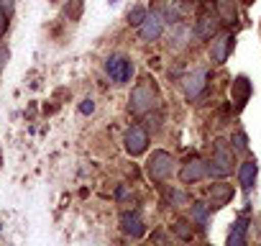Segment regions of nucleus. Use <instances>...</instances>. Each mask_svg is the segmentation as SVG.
Instances as JSON below:
<instances>
[{"label":"nucleus","mask_w":261,"mask_h":246,"mask_svg":"<svg viewBox=\"0 0 261 246\" xmlns=\"http://www.w3.org/2000/svg\"><path fill=\"white\" fill-rule=\"evenodd\" d=\"M218 29H220V16H218V11H213V6H205V11H202L200 18H197L195 34H197L200 39H215V36H218Z\"/></svg>","instance_id":"nucleus-5"},{"label":"nucleus","mask_w":261,"mask_h":246,"mask_svg":"<svg viewBox=\"0 0 261 246\" xmlns=\"http://www.w3.org/2000/svg\"><path fill=\"white\" fill-rule=\"evenodd\" d=\"M202 177H207V164H205L200 157H192V159H187V164L179 169V180H182L185 185L200 182Z\"/></svg>","instance_id":"nucleus-9"},{"label":"nucleus","mask_w":261,"mask_h":246,"mask_svg":"<svg viewBox=\"0 0 261 246\" xmlns=\"http://www.w3.org/2000/svg\"><path fill=\"white\" fill-rule=\"evenodd\" d=\"M0 3H3V6H11V0H0Z\"/></svg>","instance_id":"nucleus-27"},{"label":"nucleus","mask_w":261,"mask_h":246,"mask_svg":"<svg viewBox=\"0 0 261 246\" xmlns=\"http://www.w3.org/2000/svg\"><path fill=\"white\" fill-rule=\"evenodd\" d=\"M105 69H108V75H110L113 82L123 85V82L130 80V75H134V62H130L128 57H123V54H113V57H108Z\"/></svg>","instance_id":"nucleus-4"},{"label":"nucleus","mask_w":261,"mask_h":246,"mask_svg":"<svg viewBox=\"0 0 261 246\" xmlns=\"http://www.w3.org/2000/svg\"><path fill=\"white\" fill-rule=\"evenodd\" d=\"M92 110H95V100H90V97H87V100H82V105H80V113H82V115H90Z\"/></svg>","instance_id":"nucleus-24"},{"label":"nucleus","mask_w":261,"mask_h":246,"mask_svg":"<svg viewBox=\"0 0 261 246\" xmlns=\"http://www.w3.org/2000/svg\"><path fill=\"white\" fill-rule=\"evenodd\" d=\"M233 185H228V182H215V185H210L207 187V205L213 208V210H218V208H225L230 200H233Z\"/></svg>","instance_id":"nucleus-8"},{"label":"nucleus","mask_w":261,"mask_h":246,"mask_svg":"<svg viewBox=\"0 0 261 246\" xmlns=\"http://www.w3.org/2000/svg\"><path fill=\"white\" fill-rule=\"evenodd\" d=\"M192 226H195V223H190V220L179 218V220H177V223L172 226V231H174V233H177V236H179L182 241H190V238L195 236V228H192Z\"/></svg>","instance_id":"nucleus-19"},{"label":"nucleus","mask_w":261,"mask_h":246,"mask_svg":"<svg viewBox=\"0 0 261 246\" xmlns=\"http://www.w3.org/2000/svg\"><path fill=\"white\" fill-rule=\"evenodd\" d=\"M6 31H8V16H6L3 8H0V39L6 36Z\"/></svg>","instance_id":"nucleus-25"},{"label":"nucleus","mask_w":261,"mask_h":246,"mask_svg":"<svg viewBox=\"0 0 261 246\" xmlns=\"http://www.w3.org/2000/svg\"><path fill=\"white\" fill-rule=\"evenodd\" d=\"M233 149L225 144V141H215V149H213V159L207 164V175L210 177H225L233 172Z\"/></svg>","instance_id":"nucleus-2"},{"label":"nucleus","mask_w":261,"mask_h":246,"mask_svg":"<svg viewBox=\"0 0 261 246\" xmlns=\"http://www.w3.org/2000/svg\"><path fill=\"white\" fill-rule=\"evenodd\" d=\"M190 36H192V34H190V29H185V26H177V29H174V36H172V49H174V52L185 49Z\"/></svg>","instance_id":"nucleus-20"},{"label":"nucleus","mask_w":261,"mask_h":246,"mask_svg":"<svg viewBox=\"0 0 261 246\" xmlns=\"http://www.w3.org/2000/svg\"><path fill=\"white\" fill-rule=\"evenodd\" d=\"M146 175L154 180V182H167L172 175H174V157L169 152H154L146 162Z\"/></svg>","instance_id":"nucleus-3"},{"label":"nucleus","mask_w":261,"mask_h":246,"mask_svg":"<svg viewBox=\"0 0 261 246\" xmlns=\"http://www.w3.org/2000/svg\"><path fill=\"white\" fill-rule=\"evenodd\" d=\"M120 228H123V233L130 236V238H141V236L146 233V223H144L141 213H136V210L120 215Z\"/></svg>","instance_id":"nucleus-10"},{"label":"nucleus","mask_w":261,"mask_h":246,"mask_svg":"<svg viewBox=\"0 0 261 246\" xmlns=\"http://www.w3.org/2000/svg\"><path fill=\"white\" fill-rule=\"evenodd\" d=\"M256 175H258V164H256L253 159H248V162H243V164L238 167V182H241L243 187H251V185L256 182Z\"/></svg>","instance_id":"nucleus-16"},{"label":"nucleus","mask_w":261,"mask_h":246,"mask_svg":"<svg viewBox=\"0 0 261 246\" xmlns=\"http://www.w3.org/2000/svg\"><path fill=\"white\" fill-rule=\"evenodd\" d=\"M243 3H253V0H243Z\"/></svg>","instance_id":"nucleus-29"},{"label":"nucleus","mask_w":261,"mask_h":246,"mask_svg":"<svg viewBox=\"0 0 261 246\" xmlns=\"http://www.w3.org/2000/svg\"><path fill=\"white\" fill-rule=\"evenodd\" d=\"M123 144H125V152H128L130 157H141V154L146 152V146H149V134H146V129L130 126V129L125 131Z\"/></svg>","instance_id":"nucleus-6"},{"label":"nucleus","mask_w":261,"mask_h":246,"mask_svg":"<svg viewBox=\"0 0 261 246\" xmlns=\"http://www.w3.org/2000/svg\"><path fill=\"white\" fill-rule=\"evenodd\" d=\"M11 59V52H8V46L6 44H0V69L6 67V62Z\"/></svg>","instance_id":"nucleus-26"},{"label":"nucleus","mask_w":261,"mask_h":246,"mask_svg":"<svg viewBox=\"0 0 261 246\" xmlns=\"http://www.w3.org/2000/svg\"><path fill=\"white\" fill-rule=\"evenodd\" d=\"M159 105V90L154 85L151 77H144L134 90H130V100H128V110L134 115H146Z\"/></svg>","instance_id":"nucleus-1"},{"label":"nucleus","mask_w":261,"mask_h":246,"mask_svg":"<svg viewBox=\"0 0 261 246\" xmlns=\"http://www.w3.org/2000/svg\"><path fill=\"white\" fill-rule=\"evenodd\" d=\"M167 203H172L174 208L187 205V195H185V192H179V190H167Z\"/></svg>","instance_id":"nucleus-22"},{"label":"nucleus","mask_w":261,"mask_h":246,"mask_svg":"<svg viewBox=\"0 0 261 246\" xmlns=\"http://www.w3.org/2000/svg\"><path fill=\"white\" fill-rule=\"evenodd\" d=\"M190 208H192V223H195V226H200V228H205V226H207V220H210V210H213V208H210L207 203H200V200H197V203H192Z\"/></svg>","instance_id":"nucleus-18"},{"label":"nucleus","mask_w":261,"mask_h":246,"mask_svg":"<svg viewBox=\"0 0 261 246\" xmlns=\"http://www.w3.org/2000/svg\"><path fill=\"white\" fill-rule=\"evenodd\" d=\"M230 92H233L236 110H241V108L248 103V95H251V82H248L246 77H236V80H233V87H230Z\"/></svg>","instance_id":"nucleus-13"},{"label":"nucleus","mask_w":261,"mask_h":246,"mask_svg":"<svg viewBox=\"0 0 261 246\" xmlns=\"http://www.w3.org/2000/svg\"><path fill=\"white\" fill-rule=\"evenodd\" d=\"M207 77H210L207 69H195V72H190V75L182 77V90H185L187 100H195L207 87Z\"/></svg>","instance_id":"nucleus-7"},{"label":"nucleus","mask_w":261,"mask_h":246,"mask_svg":"<svg viewBox=\"0 0 261 246\" xmlns=\"http://www.w3.org/2000/svg\"><path fill=\"white\" fill-rule=\"evenodd\" d=\"M233 144H236V146H233L236 152H246V149H248V144H246V134H241V131L233 134Z\"/></svg>","instance_id":"nucleus-23"},{"label":"nucleus","mask_w":261,"mask_h":246,"mask_svg":"<svg viewBox=\"0 0 261 246\" xmlns=\"http://www.w3.org/2000/svg\"><path fill=\"white\" fill-rule=\"evenodd\" d=\"M246 233H248V220H246V215H241V218L233 223L225 246H246Z\"/></svg>","instance_id":"nucleus-14"},{"label":"nucleus","mask_w":261,"mask_h":246,"mask_svg":"<svg viewBox=\"0 0 261 246\" xmlns=\"http://www.w3.org/2000/svg\"><path fill=\"white\" fill-rule=\"evenodd\" d=\"M115 3H118V0H110V6H115Z\"/></svg>","instance_id":"nucleus-28"},{"label":"nucleus","mask_w":261,"mask_h":246,"mask_svg":"<svg viewBox=\"0 0 261 246\" xmlns=\"http://www.w3.org/2000/svg\"><path fill=\"white\" fill-rule=\"evenodd\" d=\"M154 13L162 18V21H167V23H177L179 21V6H174V3H169V0H156V3H154Z\"/></svg>","instance_id":"nucleus-15"},{"label":"nucleus","mask_w":261,"mask_h":246,"mask_svg":"<svg viewBox=\"0 0 261 246\" xmlns=\"http://www.w3.org/2000/svg\"><path fill=\"white\" fill-rule=\"evenodd\" d=\"M215 11H218V16H220V23H236V18H238V11H236V3L233 0H218V6H215Z\"/></svg>","instance_id":"nucleus-17"},{"label":"nucleus","mask_w":261,"mask_h":246,"mask_svg":"<svg viewBox=\"0 0 261 246\" xmlns=\"http://www.w3.org/2000/svg\"><path fill=\"white\" fill-rule=\"evenodd\" d=\"M146 16H149L146 8H144V6H136V8H130V11H128V23H130V26H141Z\"/></svg>","instance_id":"nucleus-21"},{"label":"nucleus","mask_w":261,"mask_h":246,"mask_svg":"<svg viewBox=\"0 0 261 246\" xmlns=\"http://www.w3.org/2000/svg\"><path fill=\"white\" fill-rule=\"evenodd\" d=\"M233 49V34H220L213 39V46H210V59L215 64H225L228 62V54Z\"/></svg>","instance_id":"nucleus-11"},{"label":"nucleus","mask_w":261,"mask_h":246,"mask_svg":"<svg viewBox=\"0 0 261 246\" xmlns=\"http://www.w3.org/2000/svg\"><path fill=\"white\" fill-rule=\"evenodd\" d=\"M162 34H164V21H162L156 13L146 16V18H144V23L139 26V36H141L144 41H156Z\"/></svg>","instance_id":"nucleus-12"}]
</instances>
